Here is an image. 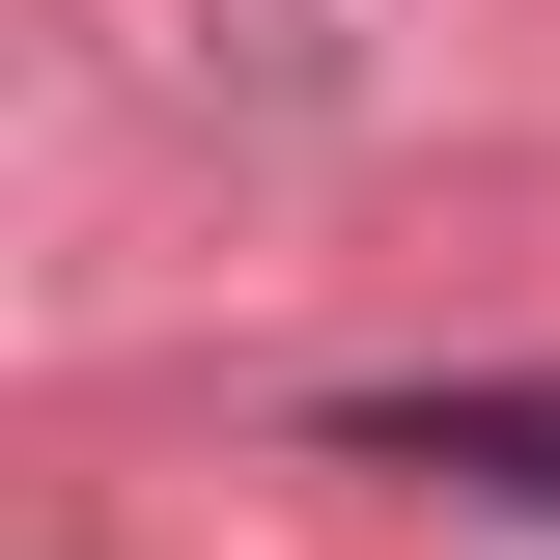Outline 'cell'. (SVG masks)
<instances>
[{"label":"cell","mask_w":560,"mask_h":560,"mask_svg":"<svg viewBox=\"0 0 560 560\" xmlns=\"http://www.w3.org/2000/svg\"><path fill=\"white\" fill-rule=\"evenodd\" d=\"M364 448H393V477H504V504H560V393H364Z\"/></svg>","instance_id":"cell-1"}]
</instances>
